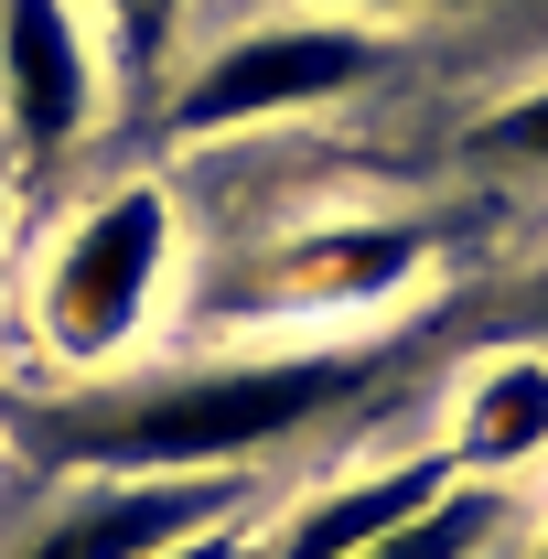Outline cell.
<instances>
[{
    "mask_svg": "<svg viewBox=\"0 0 548 559\" xmlns=\"http://www.w3.org/2000/svg\"><path fill=\"white\" fill-rule=\"evenodd\" d=\"M226 516H237V485H215V474H97L11 559H172L226 538Z\"/></svg>",
    "mask_w": 548,
    "mask_h": 559,
    "instance_id": "cell-4",
    "label": "cell"
},
{
    "mask_svg": "<svg viewBox=\"0 0 548 559\" xmlns=\"http://www.w3.org/2000/svg\"><path fill=\"white\" fill-rule=\"evenodd\" d=\"M377 75V33L366 22H259V33H226L205 66L172 86L162 130L172 140H226V130H259V119H290V108H323V97H355Z\"/></svg>",
    "mask_w": 548,
    "mask_h": 559,
    "instance_id": "cell-3",
    "label": "cell"
},
{
    "mask_svg": "<svg viewBox=\"0 0 548 559\" xmlns=\"http://www.w3.org/2000/svg\"><path fill=\"white\" fill-rule=\"evenodd\" d=\"M108 22H119L130 66H162V55H172V22H183V0H108Z\"/></svg>",
    "mask_w": 548,
    "mask_h": 559,
    "instance_id": "cell-11",
    "label": "cell"
},
{
    "mask_svg": "<svg viewBox=\"0 0 548 559\" xmlns=\"http://www.w3.org/2000/svg\"><path fill=\"white\" fill-rule=\"evenodd\" d=\"M538 312H548V301H538Z\"/></svg>",
    "mask_w": 548,
    "mask_h": 559,
    "instance_id": "cell-14",
    "label": "cell"
},
{
    "mask_svg": "<svg viewBox=\"0 0 548 559\" xmlns=\"http://www.w3.org/2000/svg\"><path fill=\"white\" fill-rule=\"evenodd\" d=\"M463 474H527L548 452V355H484L452 399V441Z\"/></svg>",
    "mask_w": 548,
    "mask_h": 559,
    "instance_id": "cell-7",
    "label": "cell"
},
{
    "mask_svg": "<svg viewBox=\"0 0 548 559\" xmlns=\"http://www.w3.org/2000/svg\"><path fill=\"white\" fill-rule=\"evenodd\" d=\"M355 11H419V0H355Z\"/></svg>",
    "mask_w": 548,
    "mask_h": 559,
    "instance_id": "cell-12",
    "label": "cell"
},
{
    "mask_svg": "<svg viewBox=\"0 0 548 559\" xmlns=\"http://www.w3.org/2000/svg\"><path fill=\"white\" fill-rule=\"evenodd\" d=\"M0 119L33 173H55L97 119V55L75 0H0Z\"/></svg>",
    "mask_w": 548,
    "mask_h": 559,
    "instance_id": "cell-5",
    "label": "cell"
},
{
    "mask_svg": "<svg viewBox=\"0 0 548 559\" xmlns=\"http://www.w3.org/2000/svg\"><path fill=\"white\" fill-rule=\"evenodd\" d=\"M474 151H484V162H527V173H548V86L505 97V108L474 130Z\"/></svg>",
    "mask_w": 548,
    "mask_h": 559,
    "instance_id": "cell-10",
    "label": "cell"
},
{
    "mask_svg": "<svg viewBox=\"0 0 548 559\" xmlns=\"http://www.w3.org/2000/svg\"><path fill=\"white\" fill-rule=\"evenodd\" d=\"M366 377V355H237V366H172V377H108L65 399H22L11 430L55 452L65 474H205L237 452H270L301 419H323Z\"/></svg>",
    "mask_w": 548,
    "mask_h": 559,
    "instance_id": "cell-1",
    "label": "cell"
},
{
    "mask_svg": "<svg viewBox=\"0 0 548 559\" xmlns=\"http://www.w3.org/2000/svg\"><path fill=\"white\" fill-rule=\"evenodd\" d=\"M162 280H172V205H162V183H108L55 237V259L33 280V334H44V355H65V366L130 355L140 323H151V301H162Z\"/></svg>",
    "mask_w": 548,
    "mask_h": 559,
    "instance_id": "cell-2",
    "label": "cell"
},
{
    "mask_svg": "<svg viewBox=\"0 0 548 559\" xmlns=\"http://www.w3.org/2000/svg\"><path fill=\"white\" fill-rule=\"evenodd\" d=\"M527 559H548V538H538V549H527Z\"/></svg>",
    "mask_w": 548,
    "mask_h": 559,
    "instance_id": "cell-13",
    "label": "cell"
},
{
    "mask_svg": "<svg viewBox=\"0 0 548 559\" xmlns=\"http://www.w3.org/2000/svg\"><path fill=\"white\" fill-rule=\"evenodd\" d=\"M430 259L419 226H323L290 237L270 259V290H312V301H398V280Z\"/></svg>",
    "mask_w": 548,
    "mask_h": 559,
    "instance_id": "cell-8",
    "label": "cell"
},
{
    "mask_svg": "<svg viewBox=\"0 0 548 559\" xmlns=\"http://www.w3.org/2000/svg\"><path fill=\"white\" fill-rule=\"evenodd\" d=\"M452 485H463V463H452V452H419V463H398V474H355V485L312 495V506L279 527L270 559H366L377 538H398L419 506H441Z\"/></svg>",
    "mask_w": 548,
    "mask_h": 559,
    "instance_id": "cell-6",
    "label": "cell"
},
{
    "mask_svg": "<svg viewBox=\"0 0 548 559\" xmlns=\"http://www.w3.org/2000/svg\"><path fill=\"white\" fill-rule=\"evenodd\" d=\"M495 527H505V495H495V485H484V495L452 485L441 506H419L409 527H398V538H377L366 559H484V549H495Z\"/></svg>",
    "mask_w": 548,
    "mask_h": 559,
    "instance_id": "cell-9",
    "label": "cell"
}]
</instances>
